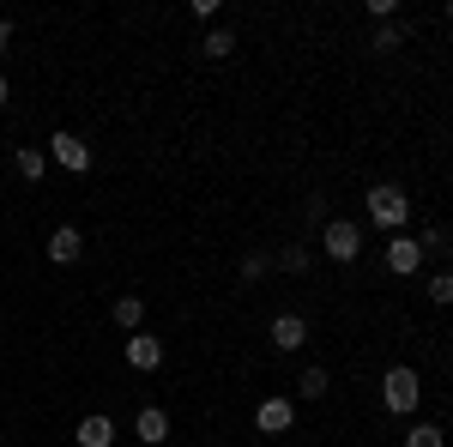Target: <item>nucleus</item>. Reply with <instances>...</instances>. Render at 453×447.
I'll return each instance as SVG.
<instances>
[{
    "mask_svg": "<svg viewBox=\"0 0 453 447\" xmlns=\"http://www.w3.org/2000/svg\"><path fill=\"white\" fill-rule=\"evenodd\" d=\"M418 399H423V381H418V369H405V363H393L381 375V405L393 417H405V412H418Z\"/></svg>",
    "mask_w": 453,
    "mask_h": 447,
    "instance_id": "nucleus-1",
    "label": "nucleus"
},
{
    "mask_svg": "<svg viewBox=\"0 0 453 447\" xmlns=\"http://www.w3.org/2000/svg\"><path fill=\"white\" fill-rule=\"evenodd\" d=\"M363 206H369V224H381V230H393V236H399V230H405V218H411V200H405L399 188H387V181L363 194Z\"/></svg>",
    "mask_w": 453,
    "mask_h": 447,
    "instance_id": "nucleus-2",
    "label": "nucleus"
},
{
    "mask_svg": "<svg viewBox=\"0 0 453 447\" xmlns=\"http://www.w3.org/2000/svg\"><path fill=\"white\" fill-rule=\"evenodd\" d=\"M320 248H326V260L350 266V260L363 254V230H357L350 218H333V224H320Z\"/></svg>",
    "mask_w": 453,
    "mask_h": 447,
    "instance_id": "nucleus-3",
    "label": "nucleus"
},
{
    "mask_svg": "<svg viewBox=\"0 0 453 447\" xmlns=\"http://www.w3.org/2000/svg\"><path fill=\"white\" fill-rule=\"evenodd\" d=\"M49 158H55L61 170H73V175L91 170V145H85L79 134H49Z\"/></svg>",
    "mask_w": 453,
    "mask_h": 447,
    "instance_id": "nucleus-4",
    "label": "nucleus"
},
{
    "mask_svg": "<svg viewBox=\"0 0 453 447\" xmlns=\"http://www.w3.org/2000/svg\"><path fill=\"white\" fill-rule=\"evenodd\" d=\"M254 423H260V435H290V429H296V405H290L284 393H273V399H260Z\"/></svg>",
    "mask_w": 453,
    "mask_h": 447,
    "instance_id": "nucleus-5",
    "label": "nucleus"
},
{
    "mask_svg": "<svg viewBox=\"0 0 453 447\" xmlns=\"http://www.w3.org/2000/svg\"><path fill=\"white\" fill-rule=\"evenodd\" d=\"M418 266H423V242L418 236H393V242H387V273L411 278Z\"/></svg>",
    "mask_w": 453,
    "mask_h": 447,
    "instance_id": "nucleus-6",
    "label": "nucleus"
},
{
    "mask_svg": "<svg viewBox=\"0 0 453 447\" xmlns=\"http://www.w3.org/2000/svg\"><path fill=\"white\" fill-rule=\"evenodd\" d=\"M134 435H140L145 447L170 442V412H164V405H140V417H134Z\"/></svg>",
    "mask_w": 453,
    "mask_h": 447,
    "instance_id": "nucleus-7",
    "label": "nucleus"
},
{
    "mask_svg": "<svg viewBox=\"0 0 453 447\" xmlns=\"http://www.w3.org/2000/svg\"><path fill=\"white\" fill-rule=\"evenodd\" d=\"M273 344L279 351H303L309 344V320L303 314H273Z\"/></svg>",
    "mask_w": 453,
    "mask_h": 447,
    "instance_id": "nucleus-8",
    "label": "nucleus"
},
{
    "mask_svg": "<svg viewBox=\"0 0 453 447\" xmlns=\"http://www.w3.org/2000/svg\"><path fill=\"white\" fill-rule=\"evenodd\" d=\"M79 254H85V236H79L73 224H61V230H49V260H55V266H73Z\"/></svg>",
    "mask_w": 453,
    "mask_h": 447,
    "instance_id": "nucleus-9",
    "label": "nucleus"
},
{
    "mask_svg": "<svg viewBox=\"0 0 453 447\" xmlns=\"http://www.w3.org/2000/svg\"><path fill=\"white\" fill-rule=\"evenodd\" d=\"M73 442H79V447H109V442H115V423H109L104 412L79 417V429H73Z\"/></svg>",
    "mask_w": 453,
    "mask_h": 447,
    "instance_id": "nucleus-10",
    "label": "nucleus"
},
{
    "mask_svg": "<svg viewBox=\"0 0 453 447\" xmlns=\"http://www.w3.org/2000/svg\"><path fill=\"white\" fill-rule=\"evenodd\" d=\"M127 363H134V369H157V363H164V339H151V333H134V339H127Z\"/></svg>",
    "mask_w": 453,
    "mask_h": 447,
    "instance_id": "nucleus-11",
    "label": "nucleus"
},
{
    "mask_svg": "<svg viewBox=\"0 0 453 447\" xmlns=\"http://www.w3.org/2000/svg\"><path fill=\"white\" fill-rule=\"evenodd\" d=\"M12 170L25 175V181H42V175H49V158H42L36 145H19V151H12Z\"/></svg>",
    "mask_w": 453,
    "mask_h": 447,
    "instance_id": "nucleus-12",
    "label": "nucleus"
},
{
    "mask_svg": "<svg viewBox=\"0 0 453 447\" xmlns=\"http://www.w3.org/2000/svg\"><path fill=\"white\" fill-rule=\"evenodd\" d=\"M200 55H206V61H230V55H236V31H224V25H218V31H206Z\"/></svg>",
    "mask_w": 453,
    "mask_h": 447,
    "instance_id": "nucleus-13",
    "label": "nucleus"
},
{
    "mask_svg": "<svg viewBox=\"0 0 453 447\" xmlns=\"http://www.w3.org/2000/svg\"><path fill=\"white\" fill-rule=\"evenodd\" d=\"M109 314H115V327H127V333H140V327H145V303H140V297H115V309H109Z\"/></svg>",
    "mask_w": 453,
    "mask_h": 447,
    "instance_id": "nucleus-14",
    "label": "nucleus"
},
{
    "mask_svg": "<svg viewBox=\"0 0 453 447\" xmlns=\"http://www.w3.org/2000/svg\"><path fill=\"white\" fill-rule=\"evenodd\" d=\"M326 387H333V381H326V369H320V363H314V369H303V381H296V393H303V399H326Z\"/></svg>",
    "mask_w": 453,
    "mask_h": 447,
    "instance_id": "nucleus-15",
    "label": "nucleus"
},
{
    "mask_svg": "<svg viewBox=\"0 0 453 447\" xmlns=\"http://www.w3.org/2000/svg\"><path fill=\"white\" fill-rule=\"evenodd\" d=\"M279 266H284V273H309L314 260H309V248H303V242H284V248H279Z\"/></svg>",
    "mask_w": 453,
    "mask_h": 447,
    "instance_id": "nucleus-16",
    "label": "nucleus"
},
{
    "mask_svg": "<svg viewBox=\"0 0 453 447\" xmlns=\"http://www.w3.org/2000/svg\"><path fill=\"white\" fill-rule=\"evenodd\" d=\"M405 447H448V435H441L435 423H418V429L405 435Z\"/></svg>",
    "mask_w": 453,
    "mask_h": 447,
    "instance_id": "nucleus-17",
    "label": "nucleus"
},
{
    "mask_svg": "<svg viewBox=\"0 0 453 447\" xmlns=\"http://www.w3.org/2000/svg\"><path fill=\"white\" fill-rule=\"evenodd\" d=\"M266 266H273V254H242V278H248V284H260Z\"/></svg>",
    "mask_w": 453,
    "mask_h": 447,
    "instance_id": "nucleus-18",
    "label": "nucleus"
},
{
    "mask_svg": "<svg viewBox=\"0 0 453 447\" xmlns=\"http://www.w3.org/2000/svg\"><path fill=\"white\" fill-rule=\"evenodd\" d=\"M429 297H435V303H453V273H435V278H429Z\"/></svg>",
    "mask_w": 453,
    "mask_h": 447,
    "instance_id": "nucleus-19",
    "label": "nucleus"
},
{
    "mask_svg": "<svg viewBox=\"0 0 453 447\" xmlns=\"http://www.w3.org/2000/svg\"><path fill=\"white\" fill-rule=\"evenodd\" d=\"M369 49H381V55H387V49H399V25H381V31H375V42H369Z\"/></svg>",
    "mask_w": 453,
    "mask_h": 447,
    "instance_id": "nucleus-20",
    "label": "nucleus"
},
{
    "mask_svg": "<svg viewBox=\"0 0 453 447\" xmlns=\"http://www.w3.org/2000/svg\"><path fill=\"white\" fill-rule=\"evenodd\" d=\"M393 6H399V0H369V19H381V25H393Z\"/></svg>",
    "mask_w": 453,
    "mask_h": 447,
    "instance_id": "nucleus-21",
    "label": "nucleus"
},
{
    "mask_svg": "<svg viewBox=\"0 0 453 447\" xmlns=\"http://www.w3.org/2000/svg\"><path fill=\"white\" fill-rule=\"evenodd\" d=\"M6 42H12V25H6V19H0V55H6Z\"/></svg>",
    "mask_w": 453,
    "mask_h": 447,
    "instance_id": "nucleus-22",
    "label": "nucleus"
},
{
    "mask_svg": "<svg viewBox=\"0 0 453 447\" xmlns=\"http://www.w3.org/2000/svg\"><path fill=\"white\" fill-rule=\"evenodd\" d=\"M6 97H12V91H6V79H0V109H6Z\"/></svg>",
    "mask_w": 453,
    "mask_h": 447,
    "instance_id": "nucleus-23",
    "label": "nucleus"
},
{
    "mask_svg": "<svg viewBox=\"0 0 453 447\" xmlns=\"http://www.w3.org/2000/svg\"><path fill=\"white\" fill-rule=\"evenodd\" d=\"M448 19H453V0H448Z\"/></svg>",
    "mask_w": 453,
    "mask_h": 447,
    "instance_id": "nucleus-24",
    "label": "nucleus"
}]
</instances>
